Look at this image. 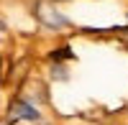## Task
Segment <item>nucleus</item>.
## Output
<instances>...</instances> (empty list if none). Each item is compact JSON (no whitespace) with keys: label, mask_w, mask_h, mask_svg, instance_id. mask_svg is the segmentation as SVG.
Returning <instances> with one entry per match:
<instances>
[{"label":"nucleus","mask_w":128,"mask_h":125,"mask_svg":"<svg viewBox=\"0 0 128 125\" xmlns=\"http://www.w3.org/2000/svg\"><path fill=\"white\" fill-rule=\"evenodd\" d=\"M54 77L56 79H67V69L64 66H54Z\"/></svg>","instance_id":"nucleus-4"},{"label":"nucleus","mask_w":128,"mask_h":125,"mask_svg":"<svg viewBox=\"0 0 128 125\" xmlns=\"http://www.w3.org/2000/svg\"><path fill=\"white\" fill-rule=\"evenodd\" d=\"M74 54H72V49L69 46H62V49H56V51H51V59L54 61H59V59H72Z\"/></svg>","instance_id":"nucleus-3"},{"label":"nucleus","mask_w":128,"mask_h":125,"mask_svg":"<svg viewBox=\"0 0 128 125\" xmlns=\"http://www.w3.org/2000/svg\"><path fill=\"white\" fill-rule=\"evenodd\" d=\"M10 115H13V120H28V123H38L41 120L38 107H34L28 100H16L10 105Z\"/></svg>","instance_id":"nucleus-1"},{"label":"nucleus","mask_w":128,"mask_h":125,"mask_svg":"<svg viewBox=\"0 0 128 125\" xmlns=\"http://www.w3.org/2000/svg\"><path fill=\"white\" fill-rule=\"evenodd\" d=\"M123 38H126V46H128V31H126V33H123Z\"/></svg>","instance_id":"nucleus-5"},{"label":"nucleus","mask_w":128,"mask_h":125,"mask_svg":"<svg viewBox=\"0 0 128 125\" xmlns=\"http://www.w3.org/2000/svg\"><path fill=\"white\" fill-rule=\"evenodd\" d=\"M36 15H38V20L44 26H49V28H59V26H67V18L64 15H59V10H51V8H46V5H38L36 8Z\"/></svg>","instance_id":"nucleus-2"}]
</instances>
